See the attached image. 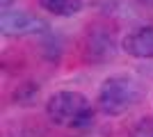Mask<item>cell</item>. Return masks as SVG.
Instances as JSON below:
<instances>
[{"mask_svg": "<svg viewBox=\"0 0 153 137\" xmlns=\"http://www.w3.org/2000/svg\"><path fill=\"white\" fill-rule=\"evenodd\" d=\"M121 46L130 57L153 59V25L135 27L133 32L126 34V39H123Z\"/></svg>", "mask_w": 153, "mask_h": 137, "instance_id": "5", "label": "cell"}, {"mask_svg": "<svg viewBox=\"0 0 153 137\" xmlns=\"http://www.w3.org/2000/svg\"><path fill=\"white\" fill-rule=\"evenodd\" d=\"M37 98H39V85H32V82L21 85L19 89L14 91V101L19 105H32Z\"/></svg>", "mask_w": 153, "mask_h": 137, "instance_id": "7", "label": "cell"}, {"mask_svg": "<svg viewBox=\"0 0 153 137\" xmlns=\"http://www.w3.org/2000/svg\"><path fill=\"white\" fill-rule=\"evenodd\" d=\"M130 137H153V119H140L133 126Z\"/></svg>", "mask_w": 153, "mask_h": 137, "instance_id": "8", "label": "cell"}, {"mask_svg": "<svg viewBox=\"0 0 153 137\" xmlns=\"http://www.w3.org/2000/svg\"><path fill=\"white\" fill-rule=\"evenodd\" d=\"M0 30L5 37H30V34L48 32V23L30 12H2L0 16Z\"/></svg>", "mask_w": 153, "mask_h": 137, "instance_id": "3", "label": "cell"}, {"mask_svg": "<svg viewBox=\"0 0 153 137\" xmlns=\"http://www.w3.org/2000/svg\"><path fill=\"white\" fill-rule=\"evenodd\" d=\"M39 7L55 16H73L82 9V0H37Z\"/></svg>", "mask_w": 153, "mask_h": 137, "instance_id": "6", "label": "cell"}, {"mask_svg": "<svg viewBox=\"0 0 153 137\" xmlns=\"http://www.w3.org/2000/svg\"><path fill=\"white\" fill-rule=\"evenodd\" d=\"M142 101V87L128 76H112L98 89V107L103 114L121 117Z\"/></svg>", "mask_w": 153, "mask_h": 137, "instance_id": "2", "label": "cell"}, {"mask_svg": "<svg viewBox=\"0 0 153 137\" xmlns=\"http://www.w3.org/2000/svg\"><path fill=\"white\" fill-rule=\"evenodd\" d=\"M46 114L59 128H89L94 121L89 98L80 91H55L46 101Z\"/></svg>", "mask_w": 153, "mask_h": 137, "instance_id": "1", "label": "cell"}, {"mask_svg": "<svg viewBox=\"0 0 153 137\" xmlns=\"http://www.w3.org/2000/svg\"><path fill=\"white\" fill-rule=\"evenodd\" d=\"M142 5H149V7H153V0H140Z\"/></svg>", "mask_w": 153, "mask_h": 137, "instance_id": "10", "label": "cell"}, {"mask_svg": "<svg viewBox=\"0 0 153 137\" xmlns=\"http://www.w3.org/2000/svg\"><path fill=\"white\" fill-rule=\"evenodd\" d=\"M117 44L112 32L108 30H89L87 39H85V55L91 62H108L114 57Z\"/></svg>", "mask_w": 153, "mask_h": 137, "instance_id": "4", "label": "cell"}, {"mask_svg": "<svg viewBox=\"0 0 153 137\" xmlns=\"http://www.w3.org/2000/svg\"><path fill=\"white\" fill-rule=\"evenodd\" d=\"M14 5V0H0V7H2V12H7L9 7Z\"/></svg>", "mask_w": 153, "mask_h": 137, "instance_id": "9", "label": "cell"}]
</instances>
